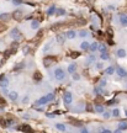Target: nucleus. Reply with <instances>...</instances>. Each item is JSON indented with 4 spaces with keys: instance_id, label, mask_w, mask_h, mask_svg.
Masks as SVG:
<instances>
[{
    "instance_id": "f257e3e1",
    "label": "nucleus",
    "mask_w": 127,
    "mask_h": 133,
    "mask_svg": "<svg viewBox=\"0 0 127 133\" xmlns=\"http://www.w3.org/2000/svg\"><path fill=\"white\" fill-rule=\"evenodd\" d=\"M54 78H56V80H58V81L64 80V78H65V71H64L62 68H57V69L54 70Z\"/></svg>"
},
{
    "instance_id": "f03ea898",
    "label": "nucleus",
    "mask_w": 127,
    "mask_h": 133,
    "mask_svg": "<svg viewBox=\"0 0 127 133\" xmlns=\"http://www.w3.org/2000/svg\"><path fill=\"white\" fill-rule=\"evenodd\" d=\"M63 100H64V103H67V105H70V103L73 102V95H72V93L67 91V93L64 94Z\"/></svg>"
},
{
    "instance_id": "7ed1b4c3",
    "label": "nucleus",
    "mask_w": 127,
    "mask_h": 133,
    "mask_svg": "<svg viewBox=\"0 0 127 133\" xmlns=\"http://www.w3.org/2000/svg\"><path fill=\"white\" fill-rule=\"evenodd\" d=\"M10 36L14 38V39H19L20 37H21V32H20V30L19 29H12V31L10 33Z\"/></svg>"
},
{
    "instance_id": "20e7f679",
    "label": "nucleus",
    "mask_w": 127,
    "mask_h": 133,
    "mask_svg": "<svg viewBox=\"0 0 127 133\" xmlns=\"http://www.w3.org/2000/svg\"><path fill=\"white\" fill-rule=\"evenodd\" d=\"M115 71H116V73H117V75H119V76H121V78L127 76V70L126 69H124V68H121V66H119Z\"/></svg>"
},
{
    "instance_id": "39448f33",
    "label": "nucleus",
    "mask_w": 127,
    "mask_h": 133,
    "mask_svg": "<svg viewBox=\"0 0 127 133\" xmlns=\"http://www.w3.org/2000/svg\"><path fill=\"white\" fill-rule=\"evenodd\" d=\"M7 85H9L7 78H5L4 75H1V76H0V86H1V88H7Z\"/></svg>"
},
{
    "instance_id": "423d86ee",
    "label": "nucleus",
    "mask_w": 127,
    "mask_h": 133,
    "mask_svg": "<svg viewBox=\"0 0 127 133\" xmlns=\"http://www.w3.org/2000/svg\"><path fill=\"white\" fill-rule=\"evenodd\" d=\"M7 96H9V99L11 100V101H16L17 98H19V94H17L16 91H9Z\"/></svg>"
},
{
    "instance_id": "0eeeda50",
    "label": "nucleus",
    "mask_w": 127,
    "mask_h": 133,
    "mask_svg": "<svg viewBox=\"0 0 127 133\" xmlns=\"http://www.w3.org/2000/svg\"><path fill=\"white\" fill-rule=\"evenodd\" d=\"M65 37H67L68 39H74V38L77 37V32L73 31V30H70V31H68V32L65 33Z\"/></svg>"
},
{
    "instance_id": "6e6552de",
    "label": "nucleus",
    "mask_w": 127,
    "mask_h": 133,
    "mask_svg": "<svg viewBox=\"0 0 127 133\" xmlns=\"http://www.w3.org/2000/svg\"><path fill=\"white\" fill-rule=\"evenodd\" d=\"M47 102H48L47 98H46V96H42L38 101H36V106H42V105H46Z\"/></svg>"
},
{
    "instance_id": "1a4fd4ad",
    "label": "nucleus",
    "mask_w": 127,
    "mask_h": 133,
    "mask_svg": "<svg viewBox=\"0 0 127 133\" xmlns=\"http://www.w3.org/2000/svg\"><path fill=\"white\" fill-rule=\"evenodd\" d=\"M116 54H117V57H119V58H125L127 53H126V51H125V49L120 48V49H119V51L116 52Z\"/></svg>"
},
{
    "instance_id": "9d476101",
    "label": "nucleus",
    "mask_w": 127,
    "mask_h": 133,
    "mask_svg": "<svg viewBox=\"0 0 127 133\" xmlns=\"http://www.w3.org/2000/svg\"><path fill=\"white\" fill-rule=\"evenodd\" d=\"M75 70H77V64H75V63H72V64H69V66H68V73H69V74H73V73H75Z\"/></svg>"
},
{
    "instance_id": "9b49d317",
    "label": "nucleus",
    "mask_w": 127,
    "mask_h": 133,
    "mask_svg": "<svg viewBox=\"0 0 127 133\" xmlns=\"http://www.w3.org/2000/svg\"><path fill=\"white\" fill-rule=\"evenodd\" d=\"M64 39H65V36H64V34H57V37H56V41H57L59 44L64 43Z\"/></svg>"
},
{
    "instance_id": "f8f14e48",
    "label": "nucleus",
    "mask_w": 127,
    "mask_h": 133,
    "mask_svg": "<svg viewBox=\"0 0 127 133\" xmlns=\"http://www.w3.org/2000/svg\"><path fill=\"white\" fill-rule=\"evenodd\" d=\"M120 22L121 25L127 26V15H120Z\"/></svg>"
},
{
    "instance_id": "ddd939ff",
    "label": "nucleus",
    "mask_w": 127,
    "mask_h": 133,
    "mask_svg": "<svg viewBox=\"0 0 127 133\" xmlns=\"http://www.w3.org/2000/svg\"><path fill=\"white\" fill-rule=\"evenodd\" d=\"M89 44H90V43H89L88 41H83L82 44H80V48H82L83 51H86V49H89Z\"/></svg>"
},
{
    "instance_id": "4468645a",
    "label": "nucleus",
    "mask_w": 127,
    "mask_h": 133,
    "mask_svg": "<svg viewBox=\"0 0 127 133\" xmlns=\"http://www.w3.org/2000/svg\"><path fill=\"white\" fill-rule=\"evenodd\" d=\"M97 46H99L97 42H93L91 44H89V51L90 52H95L96 49H97Z\"/></svg>"
},
{
    "instance_id": "2eb2a0df",
    "label": "nucleus",
    "mask_w": 127,
    "mask_h": 133,
    "mask_svg": "<svg viewBox=\"0 0 127 133\" xmlns=\"http://www.w3.org/2000/svg\"><path fill=\"white\" fill-rule=\"evenodd\" d=\"M14 17H15L16 20H20V19L22 17V11H21V10H16V11L14 12Z\"/></svg>"
},
{
    "instance_id": "dca6fc26",
    "label": "nucleus",
    "mask_w": 127,
    "mask_h": 133,
    "mask_svg": "<svg viewBox=\"0 0 127 133\" xmlns=\"http://www.w3.org/2000/svg\"><path fill=\"white\" fill-rule=\"evenodd\" d=\"M114 71H115V68H114V66H107V68L105 69V73H106L107 75H111V74H114Z\"/></svg>"
},
{
    "instance_id": "f3484780",
    "label": "nucleus",
    "mask_w": 127,
    "mask_h": 133,
    "mask_svg": "<svg viewBox=\"0 0 127 133\" xmlns=\"http://www.w3.org/2000/svg\"><path fill=\"white\" fill-rule=\"evenodd\" d=\"M95 111L97 113H102V112L105 111V108H104V106H101V105H95Z\"/></svg>"
},
{
    "instance_id": "a211bd4d",
    "label": "nucleus",
    "mask_w": 127,
    "mask_h": 133,
    "mask_svg": "<svg viewBox=\"0 0 127 133\" xmlns=\"http://www.w3.org/2000/svg\"><path fill=\"white\" fill-rule=\"evenodd\" d=\"M94 93H95V95H102V94H104V90H102V88L97 86V88L94 89Z\"/></svg>"
},
{
    "instance_id": "6ab92c4d",
    "label": "nucleus",
    "mask_w": 127,
    "mask_h": 133,
    "mask_svg": "<svg viewBox=\"0 0 127 133\" xmlns=\"http://www.w3.org/2000/svg\"><path fill=\"white\" fill-rule=\"evenodd\" d=\"M119 130H121V131L127 130V122H120L119 123Z\"/></svg>"
},
{
    "instance_id": "aec40b11",
    "label": "nucleus",
    "mask_w": 127,
    "mask_h": 133,
    "mask_svg": "<svg viewBox=\"0 0 127 133\" xmlns=\"http://www.w3.org/2000/svg\"><path fill=\"white\" fill-rule=\"evenodd\" d=\"M38 26H40V22H38L37 20H33V21L31 22V27L33 29V30H37Z\"/></svg>"
},
{
    "instance_id": "412c9836",
    "label": "nucleus",
    "mask_w": 127,
    "mask_h": 133,
    "mask_svg": "<svg viewBox=\"0 0 127 133\" xmlns=\"http://www.w3.org/2000/svg\"><path fill=\"white\" fill-rule=\"evenodd\" d=\"M33 78H35V80H36V81H40V80L42 79V75H41V73H40V71H36V73L33 74Z\"/></svg>"
},
{
    "instance_id": "4be33fe9",
    "label": "nucleus",
    "mask_w": 127,
    "mask_h": 133,
    "mask_svg": "<svg viewBox=\"0 0 127 133\" xmlns=\"http://www.w3.org/2000/svg\"><path fill=\"white\" fill-rule=\"evenodd\" d=\"M56 128H57L58 131H62V132L65 131V126L62 125V123H56Z\"/></svg>"
},
{
    "instance_id": "5701e85b",
    "label": "nucleus",
    "mask_w": 127,
    "mask_h": 133,
    "mask_svg": "<svg viewBox=\"0 0 127 133\" xmlns=\"http://www.w3.org/2000/svg\"><path fill=\"white\" fill-rule=\"evenodd\" d=\"M56 12V6H51L48 10H47V15H53Z\"/></svg>"
},
{
    "instance_id": "b1692460",
    "label": "nucleus",
    "mask_w": 127,
    "mask_h": 133,
    "mask_svg": "<svg viewBox=\"0 0 127 133\" xmlns=\"http://www.w3.org/2000/svg\"><path fill=\"white\" fill-rule=\"evenodd\" d=\"M100 57H101V59H102V61H107V59L110 58V56H109V53H107V52L101 53V56H100Z\"/></svg>"
},
{
    "instance_id": "393cba45",
    "label": "nucleus",
    "mask_w": 127,
    "mask_h": 133,
    "mask_svg": "<svg viewBox=\"0 0 127 133\" xmlns=\"http://www.w3.org/2000/svg\"><path fill=\"white\" fill-rule=\"evenodd\" d=\"M96 61V57L94 54H91V56H89V58H88V64H90V63H94Z\"/></svg>"
},
{
    "instance_id": "a878e982",
    "label": "nucleus",
    "mask_w": 127,
    "mask_h": 133,
    "mask_svg": "<svg viewBox=\"0 0 127 133\" xmlns=\"http://www.w3.org/2000/svg\"><path fill=\"white\" fill-rule=\"evenodd\" d=\"M97 49H99L101 53H104V52H106V46H105V44H100V46H97Z\"/></svg>"
},
{
    "instance_id": "bb28decb",
    "label": "nucleus",
    "mask_w": 127,
    "mask_h": 133,
    "mask_svg": "<svg viewBox=\"0 0 127 133\" xmlns=\"http://www.w3.org/2000/svg\"><path fill=\"white\" fill-rule=\"evenodd\" d=\"M112 116H114V117H119V116H120V110H119V108L112 110Z\"/></svg>"
},
{
    "instance_id": "cd10ccee",
    "label": "nucleus",
    "mask_w": 127,
    "mask_h": 133,
    "mask_svg": "<svg viewBox=\"0 0 127 133\" xmlns=\"http://www.w3.org/2000/svg\"><path fill=\"white\" fill-rule=\"evenodd\" d=\"M0 19H1V20H4V21H6V20H9V19H10V15H9V14H2V15L0 16Z\"/></svg>"
},
{
    "instance_id": "c85d7f7f",
    "label": "nucleus",
    "mask_w": 127,
    "mask_h": 133,
    "mask_svg": "<svg viewBox=\"0 0 127 133\" xmlns=\"http://www.w3.org/2000/svg\"><path fill=\"white\" fill-rule=\"evenodd\" d=\"M56 11H57V15H58V16H62V15H65V11H64L63 9H58V10L56 9Z\"/></svg>"
},
{
    "instance_id": "c756f323",
    "label": "nucleus",
    "mask_w": 127,
    "mask_h": 133,
    "mask_svg": "<svg viewBox=\"0 0 127 133\" xmlns=\"http://www.w3.org/2000/svg\"><path fill=\"white\" fill-rule=\"evenodd\" d=\"M52 43H53V41H49V42L47 43V46H44V48H43V49H44V52H47V51H48V49L51 48V46H52Z\"/></svg>"
},
{
    "instance_id": "7c9ffc66",
    "label": "nucleus",
    "mask_w": 127,
    "mask_h": 133,
    "mask_svg": "<svg viewBox=\"0 0 127 133\" xmlns=\"http://www.w3.org/2000/svg\"><path fill=\"white\" fill-rule=\"evenodd\" d=\"M46 98H47L48 102H49V101H52V100L54 99V95H53V94H47V95H46Z\"/></svg>"
},
{
    "instance_id": "2f4dec72",
    "label": "nucleus",
    "mask_w": 127,
    "mask_h": 133,
    "mask_svg": "<svg viewBox=\"0 0 127 133\" xmlns=\"http://www.w3.org/2000/svg\"><path fill=\"white\" fill-rule=\"evenodd\" d=\"M79 36H80V37H86V36H88V32H86L85 30H83V31H80Z\"/></svg>"
},
{
    "instance_id": "473e14b6",
    "label": "nucleus",
    "mask_w": 127,
    "mask_h": 133,
    "mask_svg": "<svg viewBox=\"0 0 127 133\" xmlns=\"http://www.w3.org/2000/svg\"><path fill=\"white\" fill-rule=\"evenodd\" d=\"M22 51H24V54L26 56V54H29V51H30V47H24V49H22Z\"/></svg>"
},
{
    "instance_id": "72a5a7b5",
    "label": "nucleus",
    "mask_w": 127,
    "mask_h": 133,
    "mask_svg": "<svg viewBox=\"0 0 127 133\" xmlns=\"http://www.w3.org/2000/svg\"><path fill=\"white\" fill-rule=\"evenodd\" d=\"M79 78H80V76H79L78 74H75V73H73V79H74V80H79Z\"/></svg>"
},
{
    "instance_id": "f704fd0d",
    "label": "nucleus",
    "mask_w": 127,
    "mask_h": 133,
    "mask_svg": "<svg viewBox=\"0 0 127 133\" xmlns=\"http://www.w3.org/2000/svg\"><path fill=\"white\" fill-rule=\"evenodd\" d=\"M106 80H101V83H100V88H102V86H106Z\"/></svg>"
},
{
    "instance_id": "c9c22d12",
    "label": "nucleus",
    "mask_w": 127,
    "mask_h": 133,
    "mask_svg": "<svg viewBox=\"0 0 127 133\" xmlns=\"http://www.w3.org/2000/svg\"><path fill=\"white\" fill-rule=\"evenodd\" d=\"M2 94H5V95H7V94H9V90H7V88H2Z\"/></svg>"
},
{
    "instance_id": "e433bc0d",
    "label": "nucleus",
    "mask_w": 127,
    "mask_h": 133,
    "mask_svg": "<svg viewBox=\"0 0 127 133\" xmlns=\"http://www.w3.org/2000/svg\"><path fill=\"white\" fill-rule=\"evenodd\" d=\"M12 2H14L15 5H20L22 1H21V0H12Z\"/></svg>"
},
{
    "instance_id": "4c0bfd02",
    "label": "nucleus",
    "mask_w": 127,
    "mask_h": 133,
    "mask_svg": "<svg viewBox=\"0 0 127 133\" xmlns=\"http://www.w3.org/2000/svg\"><path fill=\"white\" fill-rule=\"evenodd\" d=\"M102 113H104V117H105V118H109V117H110V113H109V112H102Z\"/></svg>"
},
{
    "instance_id": "58836bf2",
    "label": "nucleus",
    "mask_w": 127,
    "mask_h": 133,
    "mask_svg": "<svg viewBox=\"0 0 127 133\" xmlns=\"http://www.w3.org/2000/svg\"><path fill=\"white\" fill-rule=\"evenodd\" d=\"M22 102H24V103H27V102H29V98H27V96H25V98L22 99Z\"/></svg>"
},
{
    "instance_id": "ea45409f",
    "label": "nucleus",
    "mask_w": 127,
    "mask_h": 133,
    "mask_svg": "<svg viewBox=\"0 0 127 133\" xmlns=\"http://www.w3.org/2000/svg\"><path fill=\"white\" fill-rule=\"evenodd\" d=\"M95 66L97 68V69H101V68H102V63H97Z\"/></svg>"
},
{
    "instance_id": "a19ab883",
    "label": "nucleus",
    "mask_w": 127,
    "mask_h": 133,
    "mask_svg": "<svg viewBox=\"0 0 127 133\" xmlns=\"http://www.w3.org/2000/svg\"><path fill=\"white\" fill-rule=\"evenodd\" d=\"M101 133H112V132H111L110 130H102V131H101Z\"/></svg>"
},
{
    "instance_id": "79ce46f5",
    "label": "nucleus",
    "mask_w": 127,
    "mask_h": 133,
    "mask_svg": "<svg viewBox=\"0 0 127 133\" xmlns=\"http://www.w3.org/2000/svg\"><path fill=\"white\" fill-rule=\"evenodd\" d=\"M80 133H89V131H88L86 128H83V130L80 131Z\"/></svg>"
},
{
    "instance_id": "37998d69",
    "label": "nucleus",
    "mask_w": 127,
    "mask_h": 133,
    "mask_svg": "<svg viewBox=\"0 0 127 133\" xmlns=\"http://www.w3.org/2000/svg\"><path fill=\"white\" fill-rule=\"evenodd\" d=\"M114 133H122V131H121V130H116Z\"/></svg>"
},
{
    "instance_id": "c03bdc74",
    "label": "nucleus",
    "mask_w": 127,
    "mask_h": 133,
    "mask_svg": "<svg viewBox=\"0 0 127 133\" xmlns=\"http://www.w3.org/2000/svg\"><path fill=\"white\" fill-rule=\"evenodd\" d=\"M126 115H127V111H126Z\"/></svg>"
}]
</instances>
